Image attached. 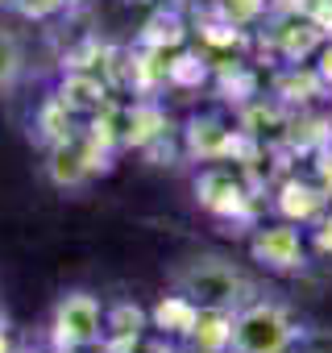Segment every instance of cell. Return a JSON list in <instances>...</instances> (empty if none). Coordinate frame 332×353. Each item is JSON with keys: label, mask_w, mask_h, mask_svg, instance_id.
Segmentation results:
<instances>
[{"label": "cell", "mask_w": 332, "mask_h": 353, "mask_svg": "<svg viewBox=\"0 0 332 353\" xmlns=\"http://www.w3.org/2000/svg\"><path fill=\"white\" fill-rule=\"evenodd\" d=\"M166 287H171V295L187 299L196 312H216V316H233L241 303L258 295V279L241 262L208 250L175 258L166 266Z\"/></svg>", "instance_id": "6da1fadb"}, {"label": "cell", "mask_w": 332, "mask_h": 353, "mask_svg": "<svg viewBox=\"0 0 332 353\" xmlns=\"http://www.w3.org/2000/svg\"><path fill=\"white\" fill-rule=\"evenodd\" d=\"M295 316L274 295H253L229 316V349L225 353H291L295 345Z\"/></svg>", "instance_id": "7a4b0ae2"}, {"label": "cell", "mask_w": 332, "mask_h": 353, "mask_svg": "<svg viewBox=\"0 0 332 353\" xmlns=\"http://www.w3.org/2000/svg\"><path fill=\"white\" fill-rule=\"evenodd\" d=\"M104 328H108L104 303L92 291H83V287L63 291L54 299V307H50V336H54V345L63 353H79V349L100 345L104 341Z\"/></svg>", "instance_id": "3957f363"}, {"label": "cell", "mask_w": 332, "mask_h": 353, "mask_svg": "<svg viewBox=\"0 0 332 353\" xmlns=\"http://www.w3.org/2000/svg\"><path fill=\"white\" fill-rule=\"evenodd\" d=\"M42 174L59 188V192H79V188H87V179L96 174V154L83 145V141H59L50 154H46V162H42Z\"/></svg>", "instance_id": "277c9868"}, {"label": "cell", "mask_w": 332, "mask_h": 353, "mask_svg": "<svg viewBox=\"0 0 332 353\" xmlns=\"http://www.w3.org/2000/svg\"><path fill=\"white\" fill-rule=\"evenodd\" d=\"M253 258L270 270H299L303 266V237L295 225H274L253 237Z\"/></svg>", "instance_id": "5b68a950"}, {"label": "cell", "mask_w": 332, "mask_h": 353, "mask_svg": "<svg viewBox=\"0 0 332 353\" xmlns=\"http://www.w3.org/2000/svg\"><path fill=\"white\" fill-rule=\"evenodd\" d=\"M25 63H30V54H25L21 34L9 30V26H0V96H9L25 79Z\"/></svg>", "instance_id": "8992f818"}, {"label": "cell", "mask_w": 332, "mask_h": 353, "mask_svg": "<svg viewBox=\"0 0 332 353\" xmlns=\"http://www.w3.org/2000/svg\"><path fill=\"white\" fill-rule=\"evenodd\" d=\"M278 208H282V216H291V221H311V216H320V208H324V196H320L315 188H307V183L291 179V183H282Z\"/></svg>", "instance_id": "52a82bcc"}, {"label": "cell", "mask_w": 332, "mask_h": 353, "mask_svg": "<svg viewBox=\"0 0 332 353\" xmlns=\"http://www.w3.org/2000/svg\"><path fill=\"white\" fill-rule=\"evenodd\" d=\"M9 9L21 13V17H30V21H42V17H50V13L63 9V0H9Z\"/></svg>", "instance_id": "ba28073f"}, {"label": "cell", "mask_w": 332, "mask_h": 353, "mask_svg": "<svg viewBox=\"0 0 332 353\" xmlns=\"http://www.w3.org/2000/svg\"><path fill=\"white\" fill-rule=\"evenodd\" d=\"M0 9H9V0H0Z\"/></svg>", "instance_id": "9c48e42d"}, {"label": "cell", "mask_w": 332, "mask_h": 353, "mask_svg": "<svg viewBox=\"0 0 332 353\" xmlns=\"http://www.w3.org/2000/svg\"><path fill=\"white\" fill-rule=\"evenodd\" d=\"M63 5H79V0H63Z\"/></svg>", "instance_id": "30bf717a"}]
</instances>
